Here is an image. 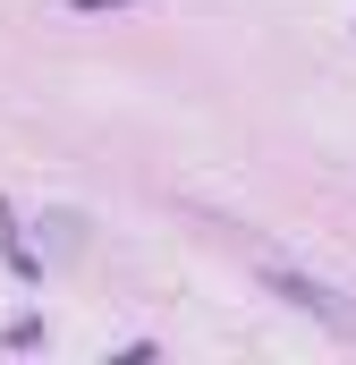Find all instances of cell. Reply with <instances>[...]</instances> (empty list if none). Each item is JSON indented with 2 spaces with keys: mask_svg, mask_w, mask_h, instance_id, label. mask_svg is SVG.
<instances>
[{
  "mask_svg": "<svg viewBox=\"0 0 356 365\" xmlns=\"http://www.w3.org/2000/svg\"><path fill=\"white\" fill-rule=\"evenodd\" d=\"M263 289L280 297V306H297V314H314V323H331V331H348V340H356V306L331 289V280L288 272V264H263Z\"/></svg>",
  "mask_w": 356,
  "mask_h": 365,
  "instance_id": "1",
  "label": "cell"
},
{
  "mask_svg": "<svg viewBox=\"0 0 356 365\" xmlns=\"http://www.w3.org/2000/svg\"><path fill=\"white\" fill-rule=\"evenodd\" d=\"M77 9H102V0H77Z\"/></svg>",
  "mask_w": 356,
  "mask_h": 365,
  "instance_id": "2",
  "label": "cell"
}]
</instances>
